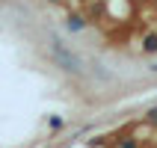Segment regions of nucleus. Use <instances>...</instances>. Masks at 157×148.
Instances as JSON below:
<instances>
[{"mask_svg": "<svg viewBox=\"0 0 157 148\" xmlns=\"http://www.w3.org/2000/svg\"><path fill=\"white\" fill-rule=\"evenodd\" d=\"M68 30H83V18L80 15H68Z\"/></svg>", "mask_w": 157, "mask_h": 148, "instance_id": "nucleus-3", "label": "nucleus"}, {"mask_svg": "<svg viewBox=\"0 0 157 148\" xmlns=\"http://www.w3.org/2000/svg\"><path fill=\"white\" fill-rule=\"evenodd\" d=\"M148 122H151V124H157V110H151V113H148Z\"/></svg>", "mask_w": 157, "mask_h": 148, "instance_id": "nucleus-5", "label": "nucleus"}, {"mask_svg": "<svg viewBox=\"0 0 157 148\" xmlns=\"http://www.w3.org/2000/svg\"><path fill=\"white\" fill-rule=\"evenodd\" d=\"M142 51H145V53H154V51H157V36H145V42H142Z\"/></svg>", "mask_w": 157, "mask_h": 148, "instance_id": "nucleus-2", "label": "nucleus"}, {"mask_svg": "<svg viewBox=\"0 0 157 148\" xmlns=\"http://www.w3.org/2000/svg\"><path fill=\"white\" fill-rule=\"evenodd\" d=\"M119 148H136V142H133V139H124V142H122Z\"/></svg>", "mask_w": 157, "mask_h": 148, "instance_id": "nucleus-4", "label": "nucleus"}, {"mask_svg": "<svg viewBox=\"0 0 157 148\" xmlns=\"http://www.w3.org/2000/svg\"><path fill=\"white\" fill-rule=\"evenodd\" d=\"M53 56L65 65V71H80V59H77V56H71L68 51H62L59 42H53Z\"/></svg>", "mask_w": 157, "mask_h": 148, "instance_id": "nucleus-1", "label": "nucleus"}]
</instances>
